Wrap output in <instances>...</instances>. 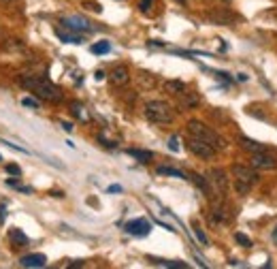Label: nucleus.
Listing matches in <instances>:
<instances>
[{
	"instance_id": "f257e3e1",
	"label": "nucleus",
	"mask_w": 277,
	"mask_h": 269,
	"mask_svg": "<svg viewBox=\"0 0 277 269\" xmlns=\"http://www.w3.org/2000/svg\"><path fill=\"white\" fill-rule=\"evenodd\" d=\"M17 83L24 86L26 90H30L34 96H38L41 101H49V102H58L62 101V92L60 88H56L47 77H41V75H19L17 77Z\"/></svg>"
},
{
	"instance_id": "f03ea898",
	"label": "nucleus",
	"mask_w": 277,
	"mask_h": 269,
	"mask_svg": "<svg viewBox=\"0 0 277 269\" xmlns=\"http://www.w3.org/2000/svg\"><path fill=\"white\" fill-rule=\"evenodd\" d=\"M226 192H228V177L224 169H211L207 173V192L211 205L214 203H224L226 201Z\"/></svg>"
},
{
	"instance_id": "7ed1b4c3",
	"label": "nucleus",
	"mask_w": 277,
	"mask_h": 269,
	"mask_svg": "<svg viewBox=\"0 0 277 269\" xmlns=\"http://www.w3.org/2000/svg\"><path fill=\"white\" fill-rule=\"evenodd\" d=\"M185 131H188L190 137H196V139L205 141V143H209L211 147H215V152L226 147V141H224V137H220V134H217L214 128H209L207 124H203L201 120H190L188 126H185Z\"/></svg>"
},
{
	"instance_id": "20e7f679",
	"label": "nucleus",
	"mask_w": 277,
	"mask_h": 269,
	"mask_svg": "<svg viewBox=\"0 0 277 269\" xmlns=\"http://www.w3.org/2000/svg\"><path fill=\"white\" fill-rule=\"evenodd\" d=\"M233 182H235V190L239 195H247L249 190L258 184V173H256L254 167H246V165H233Z\"/></svg>"
},
{
	"instance_id": "39448f33",
	"label": "nucleus",
	"mask_w": 277,
	"mask_h": 269,
	"mask_svg": "<svg viewBox=\"0 0 277 269\" xmlns=\"http://www.w3.org/2000/svg\"><path fill=\"white\" fill-rule=\"evenodd\" d=\"M145 118L154 124H171L175 120V109L164 101H150L145 105Z\"/></svg>"
},
{
	"instance_id": "423d86ee",
	"label": "nucleus",
	"mask_w": 277,
	"mask_h": 269,
	"mask_svg": "<svg viewBox=\"0 0 277 269\" xmlns=\"http://www.w3.org/2000/svg\"><path fill=\"white\" fill-rule=\"evenodd\" d=\"M233 211L226 207V203H214L209 211V222L214 227H226V224L233 222Z\"/></svg>"
},
{
	"instance_id": "0eeeda50",
	"label": "nucleus",
	"mask_w": 277,
	"mask_h": 269,
	"mask_svg": "<svg viewBox=\"0 0 277 269\" xmlns=\"http://www.w3.org/2000/svg\"><path fill=\"white\" fill-rule=\"evenodd\" d=\"M249 165L254 167L256 171H273L277 169V156L271 154L269 150H262V152H256L252 154V158H249Z\"/></svg>"
},
{
	"instance_id": "6e6552de",
	"label": "nucleus",
	"mask_w": 277,
	"mask_h": 269,
	"mask_svg": "<svg viewBox=\"0 0 277 269\" xmlns=\"http://www.w3.org/2000/svg\"><path fill=\"white\" fill-rule=\"evenodd\" d=\"M188 150L198 158H214L215 156V147H211L209 143H205V141L196 139V137L188 139Z\"/></svg>"
},
{
	"instance_id": "1a4fd4ad",
	"label": "nucleus",
	"mask_w": 277,
	"mask_h": 269,
	"mask_svg": "<svg viewBox=\"0 0 277 269\" xmlns=\"http://www.w3.org/2000/svg\"><path fill=\"white\" fill-rule=\"evenodd\" d=\"M128 81H130V70H128V67H115L111 73H109V83L115 88L126 86Z\"/></svg>"
},
{
	"instance_id": "9d476101",
	"label": "nucleus",
	"mask_w": 277,
	"mask_h": 269,
	"mask_svg": "<svg viewBox=\"0 0 277 269\" xmlns=\"http://www.w3.org/2000/svg\"><path fill=\"white\" fill-rule=\"evenodd\" d=\"M126 231L130 235H139V237H143L147 235L152 231V224L145 220V218H137V220H130V222H126Z\"/></svg>"
},
{
	"instance_id": "9b49d317",
	"label": "nucleus",
	"mask_w": 277,
	"mask_h": 269,
	"mask_svg": "<svg viewBox=\"0 0 277 269\" xmlns=\"http://www.w3.org/2000/svg\"><path fill=\"white\" fill-rule=\"evenodd\" d=\"M62 28L73 30V32H90L92 30V26H90L86 19H81V17H66V19H62Z\"/></svg>"
},
{
	"instance_id": "f8f14e48",
	"label": "nucleus",
	"mask_w": 277,
	"mask_h": 269,
	"mask_svg": "<svg viewBox=\"0 0 277 269\" xmlns=\"http://www.w3.org/2000/svg\"><path fill=\"white\" fill-rule=\"evenodd\" d=\"M207 17L214 24H220V26H230V24H235V19H237L230 11H209Z\"/></svg>"
},
{
	"instance_id": "ddd939ff",
	"label": "nucleus",
	"mask_w": 277,
	"mask_h": 269,
	"mask_svg": "<svg viewBox=\"0 0 277 269\" xmlns=\"http://www.w3.org/2000/svg\"><path fill=\"white\" fill-rule=\"evenodd\" d=\"M198 102H201V96H198L196 92H184L179 94V105H182V109H194L198 107Z\"/></svg>"
},
{
	"instance_id": "4468645a",
	"label": "nucleus",
	"mask_w": 277,
	"mask_h": 269,
	"mask_svg": "<svg viewBox=\"0 0 277 269\" xmlns=\"http://www.w3.org/2000/svg\"><path fill=\"white\" fill-rule=\"evenodd\" d=\"M19 263H22V267H45L47 265V259H45V254H28Z\"/></svg>"
},
{
	"instance_id": "2eb2a0df",
	"label": "nucleus",
	"mask_w": 277,
	"mask_h": 269,
	"mask_svg": "<svg viewBox=\"0 0 277 269\" xmlns=\"http://www.w3.org/2000/svg\"><path fill=\"white\" fill-rule=\"evenodd\" d=\"M56 34L60 36L64 43H83V34H77V32H66V28H56Z\"/></svg>"
},
{
	"instance_id": "dca6fc26",
	"label": "nucleus",
	"mask_w": 277,
	"mask_h": 269,
	"mask_svg": "<svg viewBox=\"0 0 277 269\" xmlns=\"http://www.w3.org/2000/svg\"><path fill=\"white\" fill-rule=\"evenodd\" d=\"M241 141V147L246 152H249V154H256V152H262V150H267L262 143H258V141H254V139H249V137H241L239 139Z\"/></svg>"
},
{
	"instance_id": "f3484780",
	"label": "nucleus",
	"mask_w": 277,
	"mask_h": 269,
	"mask_svg": "<svg viewBox=\"0 0 277 269\" xmlns=\"http://www.w3.org/2000/svg\"><path fill=\"white\" fill-rule=\"evenodd\" d=\"M139 83H141V86H143V88L152 90V88H156L158 79H156V75L147 73V70H141V73H139Z\"/></svg>"
},
{
	"instance_id": "a211bd4d",
	"label": "nucleus",
	"mask_w": 277,
	"mask_h": 269,
	"mask_svg": "<svg viewBox=\"0 0 277 269\" xmlns=\"http://www.w3.org/2000/svg\"><path fill=\"white\" fill-rule=\"evenodd\" d=\"M164 90L169 94H182L184 90H185V83L184 81H177V79H169V81H164Z\"/></svg>"
},
{
	"instance_id": "6ab92c4d",
	"label": "nucleus",
	"mask_w": 277,
	"mask_h": 269,
	"mask_svg": "<svg viewBox=\"0 0 277 269\" xmlns=\"http://www.w3.org/2000/svg\"><path fill=\"white\" fill-rule=\"evenodd\" d=\"M9 239L13 241V246H15V248L26 246V243H28V237H26L19 229H11V231H9Z\"/></svg>"
},
{
	"instance_id": "aec40b11",
	"label": "nucleus",
	"mask_w": 277,
	"mask_h": 269,
	"mask_svg": "<svg viewBox=\"0 0 277 269\" xmlns=\"http://www.w3.org/2000/svg\"><path fill=\"white\" fill-rule=\"evenodd\" d=\"M130 156H134L139 160V163H150V160L154 158V154L152 152H147V150H134V147H130V150H126Z\"/></svg>"
},
{
	"instance_id": "412c9836",
	"label": "nucleus",
	"mask_w": 277,
	"mask_h": 269,
	"mask_svg": "<svg viewBox=\"0 0 277 269\" xmlns=\"http://www.w3.org/2000/svg\"><path fill=\"white\" fill-rule=\"evenodd\" d=\"M70 113H73L75 118L83 120V122H88V120H90V113L86 111V107H83L81 102H73V105H70Z\"/></svg>"
},
{
	"instance_id": "4be33fe9",
	"label": "nucleus",
	"mask_w": 277,
	"mask_h": 269,
	"mask_svg": "<svg viewBox=\"0 0 277 269\" xmlns=\"http://www.w3.org/2000/svg\"><path fill=\"white\" fill-rule=\"evenodd\" d=\"M156 173L158 175H171V177H179V179H184L185 175L179 169H173V167H166V165H162V167H158L156 169Z\"/></svg>"
},
{
	"instance_id": "5701e85b",
	"label": "nucleus",
	"mask_w": 277,
	"mask_h": 269,
	"mask_svg": "<svg viewBox=\"0 0 277 269\" xmlns=\"http://www.w3.org/2000/svg\"><path fill=\"white\" fill-rule=\"evenodd\" d=\"M152 263H156V265H162V267H173V269H185L188 267V263H182V261H162V259H150Z\"/></svg>"
},
{
	"instance_id": "b1692460",
	"label": "nucleus",
	"mask_w": 277,
	"mask_h": 269,
	"mask_svg": "<svg viewBox=\"0 0 277 269\" xmlns=\"http://www.w3.org/2000/svg\"><path fill=\"white\" fill-rule=\"evenodd\" d=\"M190 179H192V182H194V184H196V186H198V188H201L203 192H207V177L198 175V173H192V175H190Z\"/></svg>"
},
{
	"instance_id": "393cba45",
	"label": "nucleus",
	"mask_w": 277,
	"mask_h": 269,
	"mask_svg": "<svg viewBox=\"0 0 277 269\" xmlns=\"http://www.w3.org/2000/svg\"><path fill=\"white\" fill-rule=\"evenodd\" d=\"M4 49H9V51L24 49V41H19V38H9V41L4 43Z\"/></svg>"
},
{
	"instance_id": "a878e982",
	"label": "nucleus",
	"mask_w": 277,
	"mask_h": 269,
	"mask_svg": "<svg viewBox=\"0 0 277 269\" xmlns=\"http://www.w3.org/2000/svg\"><path fill=\"white\" fill-rule=\"evenodd\" d=\"M109 49H111V47H109V43H107V41H102V43H96V45H92V51H94V54H107Z\"/></svg>"
},
{
	"instance_id": "bb28decb",
	"label": "nucleus",
	"mask_w": 277,
	"mask_h": 269,
	"mask_svg": "<svg viewBox=\"0 0 277 269\" xmlns=\"http://www.w3.org/2000/svg\"><path fill=\"white\" fill-rule=\"evenodd\" d=\"M235 239L241 243V246H246V248H249L252 246V239H249V237H246L243 233H235Z\"/></svg>"
},
{
	"instance_id": "cd10ccee",
	"label": "nucleus",
	"mask_w": 277,
	"mask_h": 269,
	"mask_svg": "<svg viewBox=\"0 0 277 269\" xmlns=\"http://www.w3.org/2000/svg\"><path fill=\"white\" fill-rule=\"evenodd\" d=\"M6 173H11V175L19 177V175H22V169H19L17 165H6Z\"/></svg>"
},
{
	"instance_id": "c85d7f7f",
	"label": "nucleus",
	"mask_w": 277,
	"mask_h": 269,
	"mask_svg": "<svg viewBox=\"0 0 277 269\" xmlns=\"http://www.w3.org/2000/svg\"><path fill=\"white\" fill-rule=\"evenodd\" d=\"M22 105H24V107H30V109H38V102H36L34 99H28V96H26V99H22Z\"/></svg>"
},
{
	"instance_id": "c756f323",
	"label": "nucleus",
	"mask_w": 277,
	"mask_h": 269,
	"mask_svg": "<svg viewBox=\"0 0 277 269\" xmlns=\"http://www.w3.org/2000/svg\"><path fill=\"white\" fill-rule=\"evenodd\" d=\"M194 233H196V237H198V239H201V243H203V246H207V243H209V241H207V235H205L203 231L196 227V224H194Z\"/></svg>"
},
{
	"instance_id": "7c9ffc66",
	"label": "nucleus",
	"mask_w": 277,
	"mask_h": 269,
	"mask_svg": "<svg viewBox=\"0 0 277 269\" xmlns=\"http://www.w3.org/2000/svg\"><path fill=\"white\" fill-rule=\"evenodd\" d=\"M0 143H4L6 147H11V150H15V152H24V154H28V150H24V147H19L15 143H11V141H0Z\"/></svg>"
},
{
	"instance_id": "2f4dec72",
	"label": "nucleus",
	"mask_w": 277,
	"mask_h": 269,
	"mask_svg": "<svg viewBox=\"0 0 277 269\" xmlns=\"http://www.w3.org/2000/svg\"><path fill=\"white\" fill-rule=\"evenodd\" d=\"M152 2H154V0H141V2H139V9L143 11V13H147V11H150V6H152Z\"/></svg>"
},
{
	"instance_id": "473e14b6",
	"label": "nucleus",
	"mask_w": 277,
	"mask_h": 269,
	"mask_svg": "<svg viewBox=\"0 0 277 269\" xmlns=\"http://www.w3.org/2000/svg\"><path fill=\"white\" fill-rule=\"evenodd\" d=\"M83 6L86 9H90V11H96V13H100L102 9H100V4H96V2H83Z\"/></svg>"
},
{
	"instance_id": "72a5a7b5",
	"label": "nucleus",
	"mask_w": 277,
	"mask_h": 269,
	"mask_svg": "<svg viewBox=\"0 0 277 269\" xmlns=\"http://www.w3.org/2000/svg\"><path fill=\"white\" fill-rule=\"evenodd\" d=\"M169 147H171L173 152H177V150H179V139H177V137H171V141H169Z\"/></svg>"
},
{
	"instance_id": "f704fd0d",
	"label": "nucleus",
	"mask_w": 277,
	"mask_h": 269,
	"mask_svg": "<svg viewBox=\"0 0 277 269\" xmlns=\"http://www.w3.org/2000/svg\"><path fill=\"white\" fill-rule=\"evenodd\" d=\"M109 192H122V186H118V184L109 186Z\"/></svg>"
},
{
	"instance_id": "c9c22d12",
	"label": "nucleus",
	"mask_w": 277,
	"mask_h": 269,
	"mask_svg": "<svg viewBox=\"0 0 277 269\" xmlns=\"http://www.w3.org/2000/svg\"><path fill=\"white\" fill-rule=\"evenodd\" d=\"M62 126H64V131H73V124H68V122H62Z\"/></svg>"
},
{
	"instance_id": "e433bc0d",
	"label": "nucleus",
	"mask_w": 277,
	"mask_h": 269,
	"mask_svg": "<svg viewBox=\"0 0 277 269\" xmlns=\"http://www.w3.org/2000/svg\"><path fill=\"white\" fill-rule=\"evenodd\" d=\"M94 77H96V81H100L102 77H105V73H102V70H96V75H94Z\"/></svg>"
},
{
	"instance_id": "4c0bfd02",
	"label": "nucleus",
	"mask_w": 277,
	"mask_h": 269,
	"mask_svg": "<svg viewBox=\"0 0 277 269\" xmlns=\"http://www.w3.org/2000/svg\"><path fill=\"white\" fill-rule=\"evenodd\" d=\"M2 4H11V2H17V0H0Z\"/></svg>"
},
{
	"instance_id": "58836bf2",
	"label": "nucleus",
	"mask_w": 277,
	"mask_h": 269,
	"mask_svg": "<svg viewBox=\"0 0 277 269\" xmlns=\"http://www.w3.org/2000/svg\"><path fill=\"white\" fill-rule=\"evenodd\" d=\"M0 160H2V156H0Z\"/></svg>"
},
{
	"instance_id": "ea45409f",
	"label": "nucleus",
	"mask_w": 277,
	"mask_h": 269,
	"mask_svg": "<svg viewBox=\"0 0 277 269\" xmlns=\"http://www.w3.org/2000/svg\"><path fill=\"white\" fill-rule=\"evenodd\" d=\"M226 2H228V0H226Z\"/></svg>"
}]
</instances>
